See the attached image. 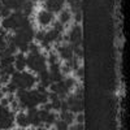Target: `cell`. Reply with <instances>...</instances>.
Wrapping results in <instances>:
<instances>
[{"mask_svg":"<svg viewBox=\"0 0 130 130\" xmlns=\"http://www.w3.org/2000/svg\"><path fill=\"white\" fill-rule=\"evenodd\" d=\"M0 24H2V27H3L4 30H13V29H14V20H13L12 16L3 18Z\"/></svg>","mask_w":130,"mask_h":130,"instance_id":"obj_9","label":"cell"},{"mask_svg":"<svg viewBox=\"0 0 130 130\" xmlns=\"http://www.w3.org/2000/svg\"><path fill=\"white\" fill-rule=\"evenodd\" d=\"M13 65H14L16 70H18V72L25 70V68H26V57H25V55L22 52H20V53L16 55V60H14Z\"/></svg>","mask_w":130,"mask_h":130,"instance_id":"obj_6","label":"cell"},{"mask_svg":"<svg viewBox=\"0 0 130 130\" xmlns=\"http://www.w3.org/2000/svg\"><path fill=\"white\" fill-rule=\"evenodd\" d=\"M70 20H72V12H70L69 9H62L61 12L59 13V21H60L62 25L68 24Z\"/></svg>","mask_w":130,"mask_h":130,"instance_id":"obj_8","label":"cell"},{"mask_svg":"<svg viewBox=\"0 0 130 130\" xmlns=\"http://www.w3.org/2000/svg\"><path fill=\"white\" fill-rule=\"evenodd\" d=\"M74 21H75V24H79L81 22V21H82V12L74 13Z\"/></svg>","mask_w":130,"mask_h":130,"instance_id":"obj_37","label":"cell"},{"mask_svg":"<svg viewBox=\"0 0 130 130\" xmlns=\"http://www.w3.org/2000/svg\"><path fill=\"white\" fill-rule=\"evenodd\" d=\"M10 109H12V111H17V109H20V103H18L17 99H14L13 102H10Z\"/></svg>","mask_w":130,"mask_h":130,"instance_id":"obj_34","label":"cell"},{"mask_svg":"<svg viewBox=\"0 0 130 130\" xmlns=\"http://www.w3.org/2000/svg\"><path fill=\"white\" fill-rule=\"evenodd\" d=\"M21 74H22V79L25 82V87L26 90H30L34 87V85L38 82V78L35 77L32 73H29V72H21Z\"/></svg>","mask_w":130,"mask_h":130,"instance_id":"obj_4","label":"cell"},{"mask_svg":"<svg viewBox=\"0 0 130 130\" xmlns=\"http://www.w3.org/2000/svg\"><path fill=\"white\" fill-rule=\"evenodd\" d=\"M39 2H43V3H44V2H47V0H39Z\"/></svg>","mask_w":130,"mask_h":130,"instance_id":"obj_43","label":"cell"},{"mask_svg":"<svg viewBox=\"0 0 130 130\" xmlns=\"http://www.w3.org/2000/svg\"><path fill=\"white\" fill-rule=\"evenodd\" d=\"M44 7H46V10L52 13H60L62 10V4L57 3L56 0H47V2H44Z\"/></svg>","mask_w":130,"mask_h":130,"instance_id":"obj_5","label":"cell"},{"mask_svg":"<svg viewBox=\"0 0 130 130\" xmlns=\"http://www.w3.org/2000/svg\"><path fill=\"white\" fill-rule=\"evenodd\" d=\"M60 68H61V64H60V62H53V64H50V73L61 72V70H60Z\"/></svg>","mask_w":130,"mask_h":130,"instance_id":"obj_23","label":"cell"},{"mask_svg":"<svg viewBox=\"0 0 130 130\" xmlns=\"http://www.w3.org/2000/svg\"><path fill=\"white\" fill-rule=\"evenodd\" d=\"M44 37H46V31H44V30H39V31L35 32V37H34V38L37 39V42L40 43L43 39H44Z\"/></svg>","mask_w":130,"mask_h":130,"instance_id":"obj_27","label":"cell"},{"mask_svg":"<svg viewBox=\"0 0 130 130\" xmlns=\"http://www.w3.org/2000/svg\"><path fill=\"white\" fill-rule=\"evenodd\" d=\"M22 13H24V16H26V17H29L31 13H32V10H34V3H31L30 0H26L25 2V4H24V7H22Z\"/></svg>","mask_w":130,"mask_h":130,"instance_id":"obj_12","label":"cell"},{"mask_svg":"<svg viewBox=\"0 0 130 130\" xmlns=\"http://www.w3.org/2000/svg\"><path fill=\"white\" fill-rule=\"evenodd\" d=\"M14 121H16V124H17L20 127H27V126L30 125V124H29V120H27V115L24 113L22 111H20V112L16 115Z\"/></svg>","mask_w":130,"mask_h":130,"instance_id":"obj_7","label":"cell"},{"mask_svg":"<svg viewBox=\"0 0 130 130\" xmlns=\"http://www.w3.org/2000/svg\"><path fill=\"white\" fill-rule=\"evenodd\" d=\"M74 120L77 121L78 124H83V122H85V115H83V112H78V113H75Z\"/></svg>","mask_w":130,"mask_h":130,"instance_id":"obj_30","label":"cell"},{"mask_svg":"<svg viewBox=\"0 0 130 130\" xmlns=\"http://www.w3.org/2000/svg\"><path fill=\"white\" fill-rule=\"evenodd\" d=\"M51 105H52V111H55V112L60 111V109H61V99H57V100L51 102Z\"/></svg>","mask_w":130,"mask_h":130,"instance_id":"obj_24","label":"cell"},{"mask_svg":"<svg viewBox=\"0 0 130 130\" xmlns=\"http://www.w3.org/2000/svg\"><path fill=\"white\" fill-rule=\"evenodd\" d=\"M75 75H77L79 79H83V77H85V68L83 67H79L77 70H75Z\"/></svg>","mask_w":130,"mask_h":130,"instance_id":"obj_31","label":"cell"},{"mask_svg":"<svg viewBox=\"0 0 130 130\" xmlns=\"http://www.w3.org/2000/svg\"><path fill=\"white\" fill-rule=\"evenodd\" d=\"M57 55H59V59H62L65 61L70 60L74 56L72 44L70 43H68V44H59L57 46Z\"/></svg>","mask_w":130,"mask_h":130,"instance_id":"obj_2","label":"cell"},{"mask_svg":"<svg viewBox=\"0 0 130 130\" xmlns=\"http://www.w3.org/2000/svg\"><path fill=\"white\" fill-rule=\"evenodd\" d=\"M59 34L60 32H57L55 29H50L48 31H46V37H44V40H47V42H50V43H53L56 40V38L59 37Z\"/></svg>","mask_w":130,"mask_h":130,"instance_id":"obj_11","label":"cell"},{"mask_svg":"<svg viewBox=\"0 0 130 130\" xmlns=\"http://www.w3.org/2000/svg\"><path fill=\"white\" fill-rule=\"evenodd\" d=\"M47 62H50V64L59 62V55H57V53H55V52H50L48 59H47Z\"/></svg>","mask_w":130,"mask_h":130,"instance_id":"obj_21","label":"cell"},{"mask_svg":"<svg viewBox=\"0 0 130 130\" xmlns=\"http://www.w3.org/2000/svg\"><path fill=\"white\" fill-rule=\"evenodd\" d=\"M83 127H85V125L83 124H78V122L72 126V129H83Z\"/></svg>","mask_w":130,"mask_h":130,"instance_id":"obj_40","label":"cell"},{"mask_svg":"<svg viewBox=\"0 0 130 130\" xmlns=\"http://www.w3.org/2000/svg\"><path fill=\"white\" fill-rule=\"evenodd\" d=\"M74 117H75V115H73V112H70V111H64V112L60 113V118H61V120H64L67 124H69V125L73 124Z\"/></svg>","mask_w":130,"mask_h":130,"instance_id":"obj_10","label":"cell"},{"mask_svg":"<svg viewBox=\"0 0 130 130\" xmlns=\"http://www.w3.org/2000/svg\"><path fill=\"white\" fill-rule=\"evenodd\" d=\"M64 81V83H65V86L72 91V89L74 87L75 85H77V82H75V79L74 78H72V77H68V78H65V79H62Z\"/></svg>","mask_w":130,"mask_h":130,"instance_id":"obj_19","label":"cell"},{"mask_svg":"<svg viewBox=\"0 0 130 130\" xmlns=\"http://www.w3.org/2000/svg\"><path fill=\"white\" fill-rule=\"evenodd\" d=\"M38 81H44V79H50V70L43 69L38 72Z\"/></svg>","mask_w":130,"mask_h":130,"instance_id":"obj_17","label":"cell"},{"mask_svg":"<svg viewBox=\"0 0 130 130\" xmlns=\"http://www.w3.org/2000/svg\"><path fill=\"white\" fill-rule=\"evenodd\" d=\"M31 3H37V2H39V0H30Z\"/></svg>","mask_w":130,"mask_h":130,"instance_id":"obj_42","label":"cell"},{"mask_svg":"<svg viewBox=\"0 0 130 130\" xmlns=\"http://www.w3.org/2000/svg\"><path fill=\"white\" fill-rule=\"evenodd\" d=\"M53 29H55L57 32H60V34L64 32V25L60 22V21H55V22H53Z\"/></svg>","mask_w":130,"mask_h":130,"instance_id":"obj_26","label":"cell"},{"mask_svg":"<svg viewBox=\"0 0 130 130\" xmlns=\"http://www.w3.org/2000/svg\"><path fill=\"white\" fill-rule=\"evenodd\" d=\"M5 89H7V92H16L17 86H16L12 81H9V82L7 83V86H5Z\"/></svg>","mask_w":130,"mask_h":130,"instance_id":"obj_28","label":"cell"},{"mask_svg":"<svg viewBox=\"0 0 130 130\" xmlns=\"http://www.w3.org/2000/svg\"><path fill=\"white\" fill-rule=\"evenodd\" d=\"M48 113H50V111L44 109V108H42V109H39V111H38V116L40 117L42 122H44V121H46V117H47V115H48Z\"/></svg>","mask_w":130,"mask_h":130,"instance_id":"obj_25","label":"cell"},{"mask_svg":"<svg viewBox=\"0 0 130 130\" xmlns=\"http://www.w3.org/2000/svg\"><path fill=\"white\" fill-rule=\"evenodd\" d=\"M83 87H78L77 90H75V92H74V96L77 98V99H83Z\"/></svg>","mask_w":130,"mask_h":130,"instance_id":"obj_33","label":"cell"},{"mask_svg":"<svg viewBox=\"0 0 130 130\" xmlns=\"http://www.w3.org/2000/svg\"><path fill=\"white\" fill-rule=\"evenodd\" d=\"M64 79V74L61 72H56V73H50V81L51 82H60Z\"/></svg>","mask_w":130,"mask_h":130,"instance_id":"obj_15","label":"cell"},{"mask_svg":"<svg viewBox=\"0 0 130 130\" xmlns=\"http://www.w3.org/2000/svg\"><path fill=\"white\" fill-rule=\"evenodd\" d=\"M4 72L7 73V74H9V75H12L14 72H16V68H14V65L13 64H10V65H8L7 68H4Z\"/></svg>","mask_w":130,"mask_h":130,"instance_id":"obj_32","label":"cell"},{"mask_svg":"<svg viewBox=\"0 0 130 130\" xmlns=\"http://www.w3.org/2000/svg\"><path fill=\"white\" fill-rule=\"evenodd\" d=\"M29 52L32 53V55H38V53H40V46L34 42H30L29 43Z\"/></svg>","mask_w":130,"mask_h":130,"instance_id":"obj_16","label":"cell"},{"mask_svg":"<svg viewBox=\"0 0 130 130\" xmlns=\"http://www.w3.org/2000/svg\"><path fill=\"white\" fill-rule=\"evenodd\" d=\"M0 104H2V105H9V100L7 99V98H2V99H0Z\"/></svg>","mask_w":130,"mask_h":130,"instance_id":"obj_39","label":"cell"},{"mask_svg":"<svg viewBox=\"0 0 130 130\" xmlns=\"http://www.w3.org/2000/svg\"><path fill=\"white\" fill-rule=\"evenodd\" d=\"M37 91H38V92H42V94H43V92H47V89L44 87V86H42V85L39 83V85L37 86Z\"/></svg>","mask_w":130,"mask_h":130,"instance_id":"obj_38","label":"cell"},{"mask_svg":"<svg viewBox=\"0 0 130 130\" xmlns=\"http://www.w3.org/2000/svg\"><path fill=\"white\" fill-rule=\"evenodd\" d=\"M3 7H4V5H3V3H2V2H0V10H2V9H3Z\"/></svg>","mask_w":130,"mask_h":130,"instance_id":"obj_41","label":"cell"},{"mask_svg":"<svg viewBox=\"0 0 130 130\" xmlns=\"http://www.w3.org/2000/svg\"><path fill=\"white\" fill-rule=\"evenodd\" d=\"M56 118H57V113L55 112V111H50V113L47 115V117H46V121L43 122V124H48V125H53L55 124V121H56Z\"/></svg>","mask_w":130,"mask_h":130,"instance_id":"obj_14","label":"cell"},{"mask_svg":"<svg viewBox=\"0 0 130 130\" xmlns=\"http://www.w3.org/2000/svg\"><path fill=\"white\" fill-rule=\"evenodd\" d=\"M37 20H38V24L40 26H47L53 21V13L48 12V10H39Z\"/></svg>","mask_w":130,"mask_h":130,"instance_id":"obj_3","label":"cell"},{"mask_svg":"<svg viewBox=\"0 0 130 130\" xmlns=\"http://www.w3.org/2000/svg\"><path fill=\"white\" fill-rule=\"evenodd\" d=\"M26 67L31 72L35 70V55H32V53H29L27 55V57H26Z\"/></svg>","mask_w":130,"mask_h":130,"instance_id":"obj_13","label":"cell"},{"mask_svg":"<svg viewBox=\"0 0 130 130\" xmlns=\"http://www.w3.org/2000/svg\"><path fill=\"white\" fill-rule=\"evenodd\" d=\"M61 112H64V111H69V104L67 103V100H61V109H60Z\"/></svg>","mask_w":130,"mask_h":130,"instance_id":"obj_36","label":"cell"},{"mask_svg":"<svg viewBox=\"0 0 130 130\" xmlns=\"http://www.w3.org/2000/svg\"><path fill=\"white\" fill-rule=\"evenodd\" d=\"M48 99H50V102H53V100H57V99H60L59 98V95H57V92H48Z\"/></svg>","mask_w":130,"mask_h":130,"instance_id":"obj_35","label":"cell"},{"mask_svg":"<svg viewBox=\"0 0 130 130\" xmlns=\"http://www.w3.org/2000/svg\"><path fill=\"white\" fill-rule=\"evenodd\" d=\"M17 48H18L20 52L26 53V52H29V43H26V42H21V43H18V44H17Z\"/></svg>","mask_w":130,"mask_h":130,"instance_id":"obj_20","label":"cell"},{"mask_svg":"<svg viewBox=\"0 0 130 130\" xmlns=\"http://www.w3.org/2000/svg\"><path fill=\"white\" fill-rule=\"evenodd\" d=\"M10 14H12V9L8 8V7H3V9L0 10V17H3V18L9 17Z\"/></svg>","mask_w":130,"mask_h":130,"instance_id":"obj_22","label":"cell"},{"mask_svg":"<svg viewBox=\"0 0 130 130\" xmlns=\"http://www.w3.org/2000/svg\"><path fill=\"white\" fill-rule=\"evenodd\" d=\"M82 32H83V29L79 24H75L70 27V31L68 34V42L70 43L72 46H82Z\"/></svg>","mask_w":130,"mask_h":130,"instance_id":"obj_1","label":"cell"},{"mask_svg":"<svg viewBox=\"0 0 130 130\" xmlns=\"http://www.w3.org/2000/svg\"><path fill=\"white\" fill-rule=\"evenodd\" d=\"M53 125H55V127L59 129V130H61V129L65 130V129H68V127H69V124H67L64 120H61V118H60V120H56Z\"/></svg>","mask_w":130,"mask_h":130,"instance_id":"obj_18","label":"cell"},{"mask_svg":"<svg viewBox=\"0 0 130 130\" xmlns=\"http://www.w3.org/2000/svg\"><path fill=\"white\" fill-rule=\"evenodd\" d=\"M60 70H61V73H62V74H69V73L72 72V68L69 67V65H68L67 62H64V64L61 65Z\"/></svg>","mask_w":130,"mask_h":130,"instance_id":"obj_29","label":"cell"}]
</instances>
